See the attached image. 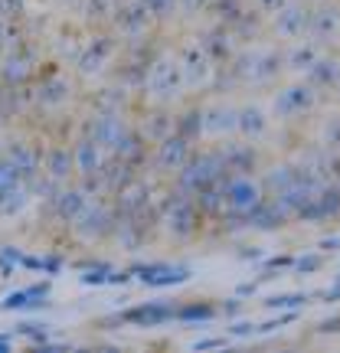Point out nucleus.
I'll use <instances>...</instances> for the list:
<instances>
[{"mask_svg": "<svg viewBox=\"0 0 340 353\" xmlns=\"http://www.w3.org/2000/svg\"><path fill=\"white\" fill-rule=\"evenodd\" d=\"M236 108H229V105H216V108H210V112L203 114V131L206 134H232L236 131Z\"/></svg>", "mask_w": 340, "mask_h": 353, "instance_id": "nucleus-15", "label": "nucleus"}, {"mask_svg": "<svg viewBox=\"0 0 340 353\" xmlns=\"http://www.w3.org/2000/svg\"><path fill=\"white\" fill-rule=\"evenodd\" d=\"M236 131H239L242 138L259 141L265 131H268V118H265L262 108H255V105H246V108H239V114H236Z\"/></svg>", "mask_w": 340, "mask_h": 353, "instance_id": "nucleus-14", "label": "nucleus"}, {"mask_svg": "<svg viewBox=\"0 0 340 353\" xmlns=\"http://www.w3.org/2000/svg\"><path fill=\"white\" fill-rule=\"evenodd\" d=\"M294 268H298L301 275H308V272H317V268H321V255H304V259H298V262H294Z\"/></svg>", "mask_w": 340, "mask_h": 353, "instance_id": "nucleus-36", "label": "nucleus"}, {"mask_svg": "<svg viewBox=\"0 0 340 353\" xmlns=\"http://www.w3.org/2000/svg\"><path fill=\"white\" fill-rule=\"evenodd\" d=\"M321 249H340V239L330 236V239H321Z\"/></svg>", "mask_w": 340, "mask_h": 353, "instance_id": "nucleus-43", "label": "nucleus"}, {"mask_svg": "<svg viewBox=\"0 0 340 353\" xmlns=\"http://www.w3.org/2000/svg\"><path fill=\"white\" fill-rule=\"evenodd\" d=\"M337 216H340V187H328V183H324V187L317 190L314 200L298 213V219L314 223V219H337Z\"/></svg>", "mask_w": 340, "mask_h": 353, "instance_id": "nucleus-7", "label": "nucleus"}, {"mask_svg": "<svg viewBox=\"0 0 340 353\" xmlns=\"http://www.w3.org/2000/svg\"><path fill=\"white\" fill-rule=\"evenodd\" d=\"M177 3H180V10H183V13H200L210 0H177Z\"/></svg>", "mask_w": 340, "mask_h": 353, "instance_id": "nucleus-39", "label": "nucleus"}, {"mask_svg": "<svg viewBox=\"0 0 340 353\" xmlns=\"http://www.w3.org/2000/svg\"><path fill=\"white\" fill-rule=\"evenodd\" d=\"M308 301V294H272L265 307H272V311H294V307H301Z\"/></svg>", "mask_w": 340, "mask_h": 353, "instance_id": "nucleus-30", "label": "nucleus"}, {"mask_svg": "<svg viewBox=\"0 0 340 353\" xmlns=\"http://www.w3.org/2000/svg\"><path fill=\"white\" fill-rule=\"evenodd\" d=\"M314 105V88L311 85H288L275 95V114L281 118H294V114L308 112Z\"/></svg>", "mask_w": 340, "mask_h": 353, "instance_id": "nucleus-8", "label": "nucleus"}, {"mask_svg": "<svg viewBox=\"0 0 340 353\" xmlns=\"http://www.w3.org/2000/svg\"><path fill=\"white\" fill-rule=\"evenodd\" d=\"M148 88H151L154 99H177L180 92H183V72H180V63H177L174 56H161L157 63L151 65V72H148Z\"/></svg>", "mask_w": 340, "mask_h": 353, "instance_id": "nucleus-3", "label": "nucleus"}, {"mask_svg": "<svg viewBox=\"0 0 340 353\" xmlns=\"http://www.w3.org/2000/svg\"><path fill=\"white\" fill-rule=\"evenodd\" d=\"M223 154V164H226L229 174H252V167H255V151L249 148V144H229L226 151H219Z\"/></svg>", "mask_w": 340, "mask_h": 353, "instance_id": "nucleus-18", "label": "nucleus"}, {"mask_svg": "<svg viewBox=\"0 0 340 353\" xmlns=\"http://www.w3.org/2000/svg\"><path fill=\"white\" fill-rule=\"evenodd\" d=\"M337 183H340V161H337Z\"/></svg>", "mask_w": 340, "mask_h": 353, "instance_id": "nucleus-47", "label": "nucleus"}, {"mask_svg": "<svg viewBox=\"0 0 340 353\" xmlns=\"http://www.w3.org/2000/svg\"><path fill=\"white\" fill-rule=\"evenodd\" d=\"M157 167L161 170H180V167L190 161V141L183 134H174V138H164L157 144Z\"/></svg>", "mask_w": 340, "mask_h": 353, "instance_id": "nucleus-10", "label": "nucleus"}, {"mask_svg": "<svg viewBox=\"0 0 340 353\" xmlns=\"http://www.w3.org/2000/svg\"><path fill=\"white\" fill-rule=\"evenodd\" d=\"M308 72V85L311 88H330V85H340V63L337 59H324V56H317L314 63L304 69Z\"/></svg>", "mask_w": 340, "mask_h": 353, "instance_id": "nucleus-13", "label": "nucleus"}, {"mask_svg": "<svg viewBox=\"0 0 340 353\" xmlns=\"http://www.w3.org/2000/svg\"><path fill=\"white\" fill-rule=\"evenodd\" d=\"M308 20L311 10L304 7V0H288L281 10H275V30L285 39H301L308 33Z\"/></svg>", "mask_w": 340, "mask_h": 353, "instance_id": "nucleus-6", "label": "nucleus"}, {"mask_svg": "<svg viewBox=\"0 0 340 353\" xmlns=\"http://www.w3.org/2000/svg\"><path fill=\"white\" fill-rule=\"evenodd\" d=\"M112 39H92V46H88L86 50V56H82V59H79V69H82V72H86V76H95V72H101V69H105V63H108V59H112Z\"/></svg>", "mask_w": 340, "mask_h": 353, "instance_id": "nucleus-17", "label": "nucleus"}, {"mask_svg": "<svg viewBox=\"0 0 340 353\" xmlns=\"http://www.w3.org/2000/svg\"><path fill=\"white\" fill-rule=\"evenodd\" d=\"M321 330H324V334H328V330H340V321H324V324H321Z\"/></svg>", "mask_w": 340, "mask_h": 353, "instance_id": "nucleus-44", "label": "nucleus"}, {"mask_svg": "<svg viewBox=\"0 0 340 353\" xmlns=\"http://www.w3.org/2000/svg\"><path fill=\"white\" fill-rule=\"evenodd\" d=\"M317 59V46L314 43H301V46H294V50L285 56V65L288 69H294V72H304L308 65Z\"/></svg>", "mask_w": 340, "mask_h": 353, "instance_id": "nucleus-26", "label": "nucleus"}, {"mask_svg": "<svg viewBox=\"0 0 340 353\" xmlns=\"http://www.w3.org/2000/svg\"><path fill=\"white\" fill-rule=\"evenodd\" d=\"M288 0H259V7H262L265 13H275V10H281Z\"/></svg>", "mask_w": 340, "mask_h": 353, "instance_id": "nucleus-41", "label": "nucleus"}, {"mask_svg": "<svg viewBox=\"0 0 340 353\" xmlns=\"http://www.w3.org/2000/svg\"><path fill=\"white\" fill-rule=\"evenodd\" d=\"M39 105H59V101L69 99V82L66 79H50V82H43L37 92Z\"/></svg>", "mask_w": 340, "mask_h": 353, "instance_id": "nucleus-25", "label": "nucleus"}, {"mask_svg": "<svg viewBox=\"0 0 340 353\" xmlns=\"http://www.w3.org/2000/svg\"><path fill=\"white\" fill-rule=\"evenodd\" d=\"M278 69H281V56L275 50H249L236 59V76L242 82H255V85L275 79Z\"/></svg>", "mask_w": 340, "mask_h": 353, "instance_id": "nucleus-2", "label": "nucleus"}, {"mask_svg": "<svg viewBox=\"0 0 340 353\" xmlns=\"http://www.w3.org/2000/svg\"><path fill=\"white\" fill-rule=\"evenodd\" d=\"M125 131H128L125 121H121L114 112H108V114H99V118L88 125V141H95L99 148H114Z\"/></svg>", "mask_w": 340, "mask_h": 353, "instance_id": "nucleus-9", "label": "nucleus"}, {"mask_svg": "<svg viewBox=\"0 0 340 353\" xmlns=\"http://www.w3.org/2000/svg\"><path fill=\"white\" fill-rule=\"evenodd\" d=\"M288 321H294V314H285V317H275V321H268V324H262V327H255V334H272V330L285 327Z\"/></svg>", "mask_w": 340, "mask_h": 353, "instance_id": "nucleus-37", "label": "nucleus"}, {"mask_svg": "<svg viewBox=\"0 0 340 353\" xmlns=\"http://www.w3.org/2000/svg\"><path fill=\"white\" fill-rule=\"evenodd\" d=\"M72 167H76V157H72L69 151H63V148H59V151H52V154H50V164H46V170H50L52 180H66V176L72 174Z\"/></svg>", "mask_w": 340, "mask_h": 353, "instance_id": "nucleus-27", "label": "nucleus"}, {"mask_svg": "<svg viewBox=\"0 0 340 353\" xmlns=\"http://www.w3.org/2000/svg\"><path fill=\"white\" fill-rule=\"evenodd\" d=\"M144 7H148L151 17H167L177 7V0H144Z\"/></svg>", "mask_w": 340, "mask_h": 353, "instance_id": "nucleus-34", "label": "nucleus"}, {"mask_svg": "<svg viewBox=\"0 0 340 353\" xmlns=\"http://www.w3.org/2000/svg\"><path fill=\"white\" fill-rule=\"evenodd\" d=\"M167 229L180 236V239H187L190 232L197 229V210H193V203L190 200H174L167 206Z\"/></svg>", "mask_w": 340, "mask_h": 353, "instance_id": "nucleus-11", "label": "nucleus"}, {"mask_svg": "<svg viewBox=\"0 0 340 353\" xmlns=\"http://www.w3.org/2000/svg\"><path fill=\"white\" fill-rule=\"evenodd\" d=\"M167 317H170V307H164V304H144L138 311H131L128 321H134V324H161Z\"/></svg>", "mask_w": 340, "mask_h": 353, "instance_id": "nucleus-28", "label": "nucleus"}, {"mask_svg": "<svg viewBox=\"0 0 340 353\" xmlns=\"http://www.w3.org/2000/svg\"><path fill=\"white\" fill-rule=\"evenodd\" d=\"M180 317H183V321H210V317H213V311H210V307H183V311H180Z\"/></svg>", "mask_w": 340, "mask_h": 353, "instance_id": "nucleus-35", "label": "nucleus"}, {"mask_svg": "<svg viewBox=\"0 0 340 353\" xmlns=\"http://www.w3.org/2000/svg\"><path fill=\"white\" fill-rule=\"evenodd\" d=\"M23 76H30V59L13 56L10 63H7V69H3V79H7V82H20Z\"/></svg>", "mask_w": 340, "mask_h": 353, "instance_id": "nucleus-32", "label": "nucleus"}, {"mask_svg": "<svg viewBox=\"0 0 340 353\" xmlns=\"http://www.w3.org/2000/svg\"><path fill=\"white\" fill-rule=\"evenodd\" d=\"M285 210L278 206V203H265V200H259L246 213V219H249V226H255V229H278L281 223H285Z\"/></svg>", "mask_w": 340, "mask_h": 353, "instance_id": "nucleus-16", "label": "nucleus"}, {"mask_svg": "<svg viewBox=\"0 0 340 353\" xmlns=\"http://www.w3.org/2000/svg\"><path fill=\"white\" fill-rule=\"evenodd\" d=\"M232 334H236V337H252V334H255V324H249V321H239V324L232 327Z\"/></svg>", "mask_w": 340, "mask_h": 353, "instance_id": "nucleus-40", "label": "nucleus"}, {"mask_svg": "<svg viewBox=\"0 0 340 353\" xmlns=\"http://www.w3.org/2000/svg\"><path fill=\"white\" fill-rule=\"evenodd\" d=\"M200 131H203V114H200V112L183 114V121H180V134L190 141V138H197Z\"/></svg>", "mask_w": 340, "mask_h": 353, "instance_id": "nucleus-33", "label": "nucleus"}, {"mask_svg": "<svg viewBox=\"0 0 340 353\" xmlns=\"http://www.w3.org/2000/svg\"><path fill=\"white\" fill-rule=\"evenodd\" d=\"M229 170L223 164V154L219 151H206L190 157L187 164L180 167V187L187 193H200V190L213 187V183H226Z\"/></svg>", "mask_w": 340, "mask_h": 353, "instance_id": "nucleus-1", "label": "nucleus"}, {"mask_svg": "<svg viewBox=\"0 0 340 353\" xmlns=\"http://www.w3.org/2000/svg\"><path fill=\"white\" fill-rule=\"evenodd\" d=\"M223 190H226V206L232 213H249L255 203L262 200V187L255 180H249V174L229 176Z\"/></svg>", "mask_w": 340, "mask_h": 353, "instance_id": "nucleus-5", "label": "nucleus"}, {"mask_svg": "<svg viewBox=\"0 0 340 353\" xmlns=\"http://www.w3.org/2000/svg\"><path fill=\"white\" fill-rule=\"evenodd\" d=\"M148 17H151V13L144 7V0H134V3H128V7L118 10V26L134 37V33H141V30L148 26Z\"/></svg>", "mask_w": 340, "mask_h": 353, "instance_id": "nucleus-20", "label": "nucleus"}, {"mask_svg": "<svg viewBox=\"0 0 340 353\" xmlns=\"http://www.w3.org/2000/svg\"><path fill=\"white\" fill-rule=\"evenodd\" d=\"M281 265H288V259H272V262H268V268H281Z\"/></svg>", "mask_w": 340, "mask_h": 353, "instance_id": "nucleus-45", "label": "nucleus"}, {"mask_svg": "<svg viewBox=\"0 0 340 353\" xmlns=\"http://www.w3.org/2000/svg\"><path fill=\"white\" fill-rule=\"evenodd\" d=\"M340 30V7H317L311 10V20H308V33L321 43V39H330Z\"/></svg>", "mask_w": 340, "mask_h": 353, "instance_id": "nucleus-12", "label": "nucleus"}, {"mask_svg": "<svg viewBox=\"0 0 340 353\" xmlns=\"http://www.w3.org/2000/svg\"><path fill=\"white\" fill-rule=\"evenodd\" d=\"M26 206V193H23V183L20 187H13V190H3L0 193V213L3 216H13V213H20Z\"/></svg>", "mask_w": 340, "mask_h": 353, "instance_id": "nucleus-29", "label": "nucleus"}, {"mask_svg": "<svg viewBox=\"0 0 340 353\" xmlns=\"http://www.w3.org/2000/svg\"><path fill=\"white\" fill-rule=\"evenodd\" d=\"M298 176H301V167H291V164L275 167V170H268V174H265V183H262V187L272 190V193H281V190L291 187Z\"/></svg>", "mask_w": 340, "mask_h": 353, "instance_id": "nucleus-24", "label": "nucleus"}, {"mask_svg": "<svg viewBox=\"0 0 340 353\" xmlns=\"http://www.w3.org/2000/svg\"><path fill=\"white\" fill-rule=\"evenodd\" d=\"M328 144L330 148H340V118H330L328 121Z\"/></svg>", "mask_w": 340, "mask_h": 353, "instance_id": "nucleus-38", "label": "nucleus"}, {"mask_svg": "<svg viewBox=\"0 0 340 353\" xmlns=\"http://www.w3.org/2000/svg\"><path fill=\"white\" fill-rule=\"evenodd\" d=\"M177 63H180V72H183V85L190 88L210 82V76H213V59L206 56L203 43H187Z\"/></svg>", "mask_w": 340, "mask_h": 353, "instance_id": "nucleus-4", "label": "nucleus"}, {"mask_svg": "<svg viewBox=\"0 0 340 353\" xmlns=\"http://www.w3.org/2000/svg\"><path fill=\"white\" fill-rule=\"evenodd\" d=\"M76 229H79V236H82V239L101 236V232L108 229V213H105L101 206H88L86 203V210H82L79 219H76Z\"/></svg>", "mask_w": 340, "mask_h": 353, "instance_id": "nucleus-19", "label": "nucleus"}, {"mask_svg": "<svg viewBox=\"0 0 340 353\" xmlns=\"http://www.w3.org/2000/svg\"><path fill=\"white\" fill-rule=\"evenodd\" d=\"M76 170L79 174H99L101 170V148L95 144V141H82L76 148Z\"/></svg>", "mask_w": 340, "mask_h": 353, "instance_id": "nucleus-21", "label": "nucleus"}, {"mask_svg": "<svg viewBox=\"0 0 340 353\" xmlns=\"http://www.w3.org/2000/svg\"><path fill=\"white\" fill-rule=\"evenodd\" d=\"M3 46H7V30L0 26V52H3Z\"/></svg>", "mask_w": 340, "mask_h": 353, "instance_id": "nucleus-46", "label": "nucleus"}, {"mask_svg": "<svg viewBox=\"0 0 340 353\" xmlns=\"http://www.w3.org/2000/svg\"><path fill=\"white\" fill-rule=\"evenodd\" d=\"M203 50H206V56H210L213 63L229 59V56H232V37H229L226 30H213L210 37L203 39Z\"/></svg>", "mask_w": 340, "mask_h": 353, "instance_id": "nucleus-23", "label": "nucleus"}, {"mask_svg": "<svg viewBox=\"0 0 340 353\" xmlns=\"http://www.w3.org/2000/svg\"><path fill=\"white\" fill-rule=\"evenodd\" d=\"M197 350H210V347H223V341H200V343H193Z\"/></svg>", "mask_w": 340, "mask_h": 353, "instance_id": "nucleus-42", "label": "nucleus"}, {"mask_svg": "<svg viewBox=\"0 0 340 353\" xmlns=\"http://www.w3.org/2000/svg\"><path fill=\"white\" fill-rule=\"evenodd\" d=\"M82 210H86V196L79 190H66V193L56 196V213L63 216L66 223H76Z\"/></svg>", "mask_w": 340, "mask_h": 353, "instance_id": "nucleus-22", "label": "nucleus"}, {"mask_svg": "<svg viewBox=\"0 0 340 353\" xmlns=\"http://www.w3.org/2000/svg\"><path fill=\"white\" fill-rule=\"evenodd\" d=\"M23 183V176H20V170L10 164V161H0V193L3 190H13Z\"/></svg>", "mask_w": 340, "mask_h": 353, "instance_id": "nucleus-31", "label": "nucleus"}]
</instances>
